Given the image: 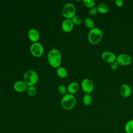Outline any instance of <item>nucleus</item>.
<instances>
[{"label": "nucleus", "instance_id": "1", "mask_svg": "<svg viewBox=\"0 0 133 133\" xmlns=\"http://www.w3.org/2000/svg\"><path fill=\"white\" fill-rule=\"evenodd\" d=\"M47 60L50 65L55 68L60 66L61 62V54L57 49H52L47 55Z\"/></svg>", "mask_w": 133, "mask_h": 133}, {"label": "nucleus", "instance_id": "2", "mask_svg": "<svg viewBox=\"0 0 133 133\" xmlns=\"http://www.w3.org/2000/svg\"><path fill=\"white\" fill-rule=\"evenodd\" d=\"M60 103L63 109L70 110L75 107L76 103V100L73 95L66 94L63 96Z\"/></svg>", "mask_w": 133, "mask_h": 133}, {"label": "nucleus", "instance_id": "3", "mask_svg": "<svg viewBox=\"0 0 133 133\" xmlns=\"http://www.w3.org/2000/svg\"><path fill=\"white\" fill-rule=\"evenodd\" d=\"M102 36L103 34L101 30L98 28H94L89 31L87 38L90 44L95 45L101 41Z\"/></svg>", "mask_w": 133, "mask_h": 133}, {"label": "nucleus", "instance_id": "4", "mask_svg": "<svg viewBox=\"0 0 133 133\" xmlns=\"http://www.w3.org/2000/svg\"><path fill=\"white\" fill-rule=\"evenodd\" d=\"M23 82L28 86H34L37 82L38 76L37 73L32 70L26 71L23 77Z\"/></svg>", "mask_w": 133, "mask_h": 133}, {"label": "nucleus", "instance_id": "5", "mask_svg": "<svg viewBox=\"0 0 133 133\" xmlns=\"http://www.w3.org/2000/svg\"><path fill=\"white\" fill-rule=\"evenodd\" d=\"M76 8L75 5L72 3H67L62 8L61 13L65 19H71L75 14Z\"/></svg>", "mask_w": 133, "mask_h": 133}, {"label": "nucleus", "instance_id": "6", "mask_svg": "<svg viewBox=\"0 0 133 133\" xmlns=\"http://www.w3.org/2000/svg\"><path fill=\"white\" fill-rule=\"evenodd\" d=\"M30 51L33 56L39 57L43 54L44 48L43 45L38 42L33 43L30 46Z\"/></svg>", "mask_w": 133, "mask_h": 133}, {"label": "nucleus", "instance_id": "7", "mask_svg": "<svg viewBox=\"0 0 133 133\" xmlns=\"http://www.w3.org/2000/svg\"><path fill=\"white\" fill-rule=\"evenodd\" d=\"M116 62L121 65H128L132 62L131 57L126 54H121L116 57Z\"/></svg>", "mask_w": 133, "mask_h": 133}, {"label": "nucleus", "instance_id": "8", "mask_svg": "<svg viewBox=\"0 0 133 133\" xmlns=\"http://www.w3.org/2000/svg\"><path fill=\"white\" fill-rule=\"evenodd\" d=\"M81 87L82 90L86 94L91 93L94 89L93 82L89 78H84L81 83Z\"/></svg>", "mask_w": 133, "mask_h": 133}, {"label": "nucleus", "instance_id": "9", "mask_svg": "<svg viewBox=\"0 0 133 133\" xmlns=\"http://www.w3.org/2000/svg\"><path fill=\"white\" fill-rule=\"evenodd\" d=\"M101 58L105 62L108 63H112L116 61V56L111 51H105L101 54Z\"/></svg>", "mask_w": 133, "mask_h": 133}, {"label": "nucleus", "instance_id": "10", "mask_svg": "<svg viewBox=\"0 0 133 133\" xmlns=\"http://www.w3.org/2000/svg\"><path fill=\"white\" fill-rule=\"evenodd\" d=\"M120 95L124 98L129 97L131 94V88L130 86L127 84H122L119 89Z\"/></svg>", "mask_w": 133, "mask_h": 133}, {"label": "nucleus", "instance_id": "11", "mask_svg": "<svg viewBox=\"0 0 133 133\" xmlns=\"http://www.w3.org/2000/svg\"><path fill=\"white\" fill-rule=\"evenodd\" d=\"M28 36L29 39L33 43L37 42L39 39L40 35L38 31L34 28L30 29L28 33Z\"/></svg>", "mask_w": 133, "mask_h": 133}, {"label": "nucleus", "instance_id": "12", "mask_svg": "<svg viewBox=\"0 0 133 133\" xmlns=\"http://www.w3.org/2000/svg\"><path fill=\"white\" fill-rule=\"evenodd\" d=\"M73 26L74 24L70 19H65L62 22L61 29L65 32H69L72 31Z\"/></svg>", "mask_w": 133, "mask_h": 133}, {"label": "nucleus", "instance_id": "13", "mask_svg": "<svg viewBox=\"0 0 133 133\" xmlns=\"http://www.w3.org/2000/svg\"><path fill=\"white\" fill-rule=\"evenodd\" d=\"M27 85L23 82V81H18L16 82L13 85L14 89L18 92H23L26 90L28 88Z\"/></svg>", "mask_w": 133, "mask_h": 133}, {"label": "nucleus", "instance_id": "14", "mask_svg": "<svg viewBox=\"0 0 133 133\" xmlns=\"http://www.w3.org/2000/svg\"><path fill=\"white\" fill-rule=\"evenodd\" d=\"M66 88L68 94L73 95L78 90L79 85L76 82H72L69 84Z\"/></svg>", "mask_w": 133, "mask_h": 133}, {"label": "nucleus", "instance_id": "15", "mask_svg": "<svg viewBox=\"0 0 133 133\" xmlns=\"http://www.w3.org/2000/svg\"><path fill=\"white\" fill-rule=\"evenodd\" d=\"M98 11L101 14H106L107 13L109 10V7L108 5H107L105 3H102L99 4L97 7Z\"/></svg>", "mask_w": 133, "mask_h": 133}, {"label": "nucleus", "instance_id": "16", "mask_svg": "<svg viewBox=\"0 0 133 133\" xmlns=\"http://www.w3.org/2000/svg\"><path fill=\"white\" fill-rule=\"evenodd\" d=\"M56 73L57 75L60 78H65L68 75V71L66 69L60 66L57 69Z\"/></svg>", "mask_w": 133, "mask_h": 133}, {"label": "nucleus", "instance_id": "17", "mask_svg": "<svg viewBox=\"0 0 133 133\" xmlns=\"http://www.w3.org/2000/svg\"><path fill=\"white\" fill-rule=\"evenodd\" d=\"M92 102V98L89 94H86L83 97V103L86 106H89Z\"/></svg>", "mask_w": 133, "mask_h": 133}, {"label": "nucleus", "instance_id": "18", "mask_svg": "<svg viewBox=\"0 0 133 133\" xmlns=\"http://www.w3.org/2000/svg\"><path fill=\"white\" fill-rule=\"evenodd\" d=\"M124 129L127 133H133V119L128 121L126 123Z\"/></svg>", "mask_w": 133, "mask_h": 133}, {"label": "nucleus", "instance_id": "19", "mask_svg": "<svg viewBox=\"0 0 133 133\" xmlns=\"http://www.w3.org/2000/svg\"><path fill=\"white\" fill-rule=\"evenodd\" d=\"M84 23L87 28L90 30L95 28V23L93 20L90 18H86L84 20Z\"/></svg>", "mask_w": 133, "mask_h": 133}, {"label": "nucleus", "instance_id": "20", "mask_svg": "<svg viewBox=\"0 0 133 133\" xmlns=\"http://www.w3.org/2000/svg\"><path fill=\"white\" fill-rule=\"evenodd\" d=\"M27 93L30 96H34L36 93V88L34 86H28L26 89Z\"/></svg>", "mask_w": 133, "mask_h": 133}, {"label": "nucleus", "instance_id": "21", "mask_svg": "<svg viewBox=\"0 0 133 133\" xmlns=\"http://www.w3.org/2000/svg\"><path fill=\"white\" fill-rule=\"evenodd\" d=\"M57 91L58 92L61 94V95H64L65 94H66V92L67 91V88L66 87L62 84L59 85L58 87H57Z\"/></svg>", "mask_w": 133, "mask_h": 133}, {"label": "nucleus", "instance_id": "22", "mask_svg": "<svg viewBox=\"0 0 133 133\" xmlns=\"http://www.w3.org/2000/svg\"><path fill=\"white\" fill-rule=\"evenodd\" d=\"M71 20L74 24V25H78L82 23V19L81 18L77 15H75L72 19Z\"/></svg>", "mask_w": 133, "mask_h": 133}, {"label": "nucleus", "instance_id": "23", "mask_svg": "<svg viewBox=\"0 0 133 133\" xmlns=\"http://www.w3.org/2000/svg\"><path fill=\"white\" fill-rule=\"evenodd\" d=\"M83 4L86 7L90 8L94 7V5L95 4V1L94 0H84Z\"/></svg>", "mask_w": 133, "mask_h": 133}, {"label": "nucleus", "instance_id": "24", "mask_svg": "<svg viewBox=\"0 0 133 133\" xmlns=\"http://www.w3.org/2000/svg\"><path fill=\"white\" fill-rule=\"evenodd\" d=\"M98 12V10L97 7H92L91 8H90L88 10V14L91 15V16H93L96 15Z\"/></svg>", "mask_w": 133, "mask_h": 133}, {"label": "nucleus", "instance_id": "25", "mask_svg": "<svg viewBox=\"0 0 133 133\" xmlns=\"http://www.w3.org/2000/svg\"><path fill=\"white\" fill-rule=\"evenodd\" d=\"M118 66H119V64L116 61H115L114 62L111 64L110 68H111V69H112V70H115L118 69Z\"/></svg>", "mask_w": 133, "mask_h": 133}, {"label": "nucleus", "instance_id": "26", "mask_svg": "<svg viewBox=\"0 0 133 133\" xmlns=\"http://www.w3.org/2000/svg\"><path fill=\"white\" fill-rule=\"evenodd\" d=\"M115 4L118 7H122L123 5V2L122 0H116L115 1Z\"/></svg>", "mask_w": 133, "mask_h": 133}]
</instances>
